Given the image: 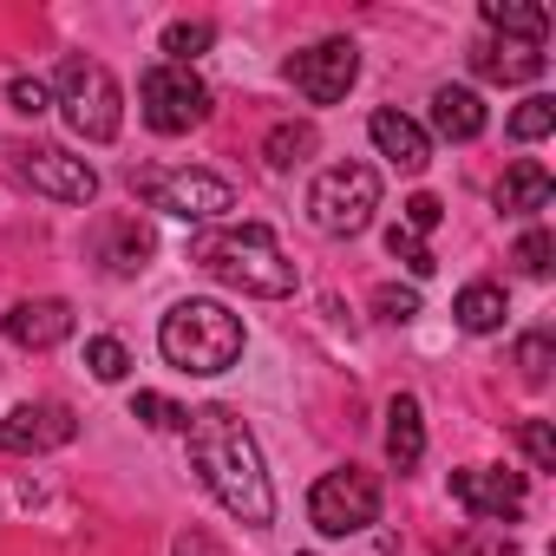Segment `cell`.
Segmentation results:
<instances>
[{
  "label": "cell",
  "instance_id": "21",
  "mask_svg": "<svg viewBox=\"0 0 556 556\" xmlns=\"http://www.w3.org/2000/svg\"><path fill=\"white\" fill-rule=\"evenodd\" d=\"M504 315H510V308H504V289H497V282H465L458 302H452V321H458L465 334H497Z\"/></svg>",
  "mask_w": 556,
  "mask_h": 556
},
{
  "label": "cell",
  "instance_id": "22",
  "mask_svg": "<svg viewBox=\"0 0 556 556\" xmlns=\"http://www.w3.org/2000/svg\"><path fill=\"white\" fill-rule=\"evenodd\" d=\"M262 157H268V170L308 164V157H315V125H275V131L262 138Z\"/></svg>",
  "mask_w": 556,
  "mask_h": 556
},
{
  "label": "cell",
  "instance_id": "27",
  "mask_svg": "<svg viewBox=\"0 0 556 556\" xmlns=\"http://www.w3.org/2000/svg\"><path fill=\"white\" fill-rule=\"evenodd\" d=\"M549 367H556V341H549V334H523V341H517V374H523V387H543Z\"/></svg>",
  "mask_w": 556,
  "mask_h": 556
},
{
  "label": "cell",
  "instance_id": "14",
  "mask_svg": "<svg viewBox=\"0 0 556 556\" xmlns=\"http://www.w3.org/2000/svg\"><path fill=\"white\" fill-rule=\"evenodd\" d=\"M543 47H530V40H478L471 47V73L478 79H491V86H530V79H543Z\"/></svg>",
  "mask_w": 556,
  "mask_h": 556
},
{
  "label": "cell",
  "instance_id": "16",
  "mask_svg": "<svg viewBox=\"0 0 556 556\" xmlns=\"http://www.w3.org/2000/svg\"><path fill=\"white\" fill-rule=\"evenodd\" d=\"M491 197H497V210H504V216H543V210H549V197H556V177H549L536 157H517V164L497 177V190H491Z\"/></svg>",
  "mask_w": 556,
  "mask_h": 556
},
{
  "label": "cell",
  "instance_id": "26",
  "mask_svg": "<svg viewBox=\"0 0 556 556\" xmlns=\"http://www.w3.org/2000/svg\"><path fill=\"white\" fill-rule=\"evenodd\" d=\"M387 255H400V262H406V268L419 275V282H426V275H432V268H439V255L426 249V236H413L406 223H393V229H387Z\"/></svg>",
  "mask_w": 556,
  "mask_h": 556
},
{
  "label": "cell",
  "instance_id": "20",
  "mask_svg": "<svg viewBox=\"0 0 556 556\" xmlns=\"http://www.w3.org/2000/svg\"><path fill=\"white\" fill-rule=\"evenodd\" d=\"M144 255H151V229H144L138 216H118V223L99 229V262H105L112 275H138Z\"/></svg>",
  "mask_w": 556,
  "mask_h": 556
},
{
  "label": "cell",
  "instance_id": "23",
  "mask_svg": "<svg viewBox=\"0 0 556 556\" xmlns=\"http://www.w3.org/2000/svg\"><path fill=\"white\" fill-rule=\"evenodd\" d=\"M216 47V27L210 21H170L164 27V53H170V66H190L197 53H210Z\"/></svg>",
  "mask_w": 556,
  "mask_h": 556
},
{
  "label": "cell",
  "instance_id": "12",
  "mask_svg": "<svg viewBox=\"0 0 556 556\" xmlns=\"http://www.w3.org/2000/svg\"><path fill=\"white\" fill-rule=\"evenodd\" d=\"M21 177L40 190V197H53V203H92L99 197V170L86 164V157H73V151H27L21 157Z\"/></svg>",
  "mask_w": 556,
  "mask_h": 556
},
{
  "label": "cell",
  "instance_id": "19",
  "mask_svg": "<svg viewBox=\"0 0 556 556\" xmlns=\"http://www.w3.org/2000/svg\"><path fill=\"white\" fill-rule=\"evenodd\" d=\"M484 27H491V40H530V47H543V34H549V14L536 8V0H484Z\"/></svg>",
  "mask_w": 556,
  "mask_h": 556
},
{
  "label": "cell",
  "instance_id": "32",
  "mask_svg": "<svg viewBox=\"0 0 556 556\" xmlns=\"http://www.w3.org/2000/svg\"><path fill=\"white\" fill-rule=\"evenodd\" d=\"M8 99H14V112H27V118L53 112V86H47V79H34V73H21V79L8 86Z\"/></svg>",
  "mask_w": 556,
  "mask_h": 556
},
{
  "label": "cell",
  "instance_id": "17",
  "mask_svg": "<svg viewBox=\"0 0 556 556\" xmlns=\"http://www.w3.org/2000/svg\"><path fill=\"white\" fill-rule=\"evenodd\" d=\"M484 125H491V112H484V99L471 86H439L432 92V131L439 138L471 144V138H484Z\"/></svg>",
  "mask_w": 556,
  "mask_h": 556
},
{
  "label": "cell",
  "instance_id": "3",
  "mask_svg": "<svg viewBox=\"0 0 556 556\" xmlns=\"http://www.w3.org/2000/svg\"><path fill=\"white\" fill-rule=\"evenodd\" d=\"M242 315H229L223 302H177L164 321H157V354L177 367V374H229L242 361Z\"/></svg>",
  "mask_w": 556,
  "mask_h": 556
},
{
  "label": "cell",
  "instance_id": "25",
  "mask_svg": "<svg viewBox=\"0 0 556 556\" xmlns=\"http://www.w3.org/2000/svg\"><path fill=\"white\" fill-rule=\"evenodd\" d=\"M86 367H92V380L118 387V380L131 374V354H125V341H112V334H92V341H86Z\"/></svg>",
  "mask_w": 556,
  "mask_h": 556
},
{
  "label": "cell",
  "instance_id": "33",
  "mask_svg": "<svg viewBox=\"0 0 556 556\" xmlns=\"http://www.w3.org/2000/svg\"><path fill=\"white\" fill-rule=\"evenodd\" d=\"M400 223H406L413 236H432V229L445 223V203H439L432 190H419V197H406V216H400Z\"/></svg>",
  "mask_w": 556,
  "mask_h": 556
},
{
  "label": "cell",
  "instance_id": "30",
  "mask_svg": "<svg viewBox=\"0 0 556 556\" xmlns=\"http://www.w3.org/2000/svg\"><path fill=\"white\" fill-rule=\"evenodd\" d=\"M549 262H556V242H549L543 229H523V236H517V268L543 282V275H549Z\"/></svg>",
  "mask_w": 556,
  "mask_h": 556
},
{
  "label": "cell",
  "instance_id": "15",
  "mask_svg": "<svg viewBox=\"0 0 556 556\" xmlns=\"http://www.w3.org/2000/svg\"><path fill=\"white\" fill-rule=\"evenodd\" d=\"M367 138H374L380 157H393L400 170H426V164H432V138H426L406 112H393V105H380V112L367 118Z\"/></svg>",
  "mask_w": 556,
  "mask_h": 556
},
{
  "label": "cell",
  "instance_id": "24",
  "mask_svg": "<svg viewBox=\"0 0 556 556\" xmlns=\"http://www.w3.org/2000/svg\"><path fill=\"white\" fill-rule=\"evenodd\" d=\"M549 131H556V99L536 92V99H523V105L510 112V138H517V144H536V138H549Z\"/></svg>",
  "mask_w": 556,
  "mask_h": 556
},
{
  "label": "cell",
  "instance_id": "13",
  "mask_svg": "<svg viewBox=\"0 0 556 556\" xmlns=\"http://www.w3.org/2000/svg\"><path fill=\"white\" fill-rule=\"evenodd\" d=\"M0 334H8L14 348H27V354H47V348H60L73 334V302H60V295L14 302L8 315H0Z\"/></svg>",
  "mask_w": 556,
  "mask_h": 556
},
{
  "label": "cell",
  "instance_id": "8",
  "mask_svg": "<svg viewBox=\"0 0 556 556\" xmlns=\"http://www.w3.org/2000/svg\"><path fill=\"white\" fill-rule=\"evenodd\" d=\"M138 112H144V125L157 138H184V131H197L210 118V86L190 66H170L164 60V66H151L138 79Z\"/></svg>",
  "mask_w": 556,
  "mask_h": 556
},
{
  "label": "cell",
  "instance_id": "31",
  "mask_svg": "<svg viewBox=\"0 0 556 556\" xmlns=\"http://www.w3.org/2000/svg\"><path fill=\"white\" fill-rule=\"evenodd\" d=\"M374 308H380V321H393V328H406V321H419V289H374Z\"/></svg>",
  "mask_w": 556,
  "mask_h": 556
},
{
  "label": "cell",
  "instance_id": "7",
  "mask_svg": "<svg viewBox=\"0 0 556 556\" xmlns=\"http://www.w3.org/2000/svg\"><path fill=\"white\" fill-rule=\"evenodd\" d=\"M308 523L321 536H361L380 523V478L361 471V465H341L328 478H315L308 491Z\"/></svg>",
  "mask_w": 556,
  "mask_h": 556
},
{
  "label": "cell",
  "instance_id": "5",
  "mask_svg": "<svg viewBox=\"0 0 556 556\" xmlns=\"http://www.w3.org/2000/svg\"><path fill=\"white\" fill-rule=\"evenodd\" d=\"M53 105L73 125V138H86V144H112L118 125H125V92H118V79L99 60H66Z\"/></svg>",
  "mask_w": 556,
  "mask_h": 556
},
{
  "label": "cell",
  "instance_id": "10",
  "mask_svg": "<svg viewBox=\"0 0 556 556\" xmlns=\"http://www.w3.org/2000/svg\"><path fill=\"white\" fill-rule=\"evenodd\" d=\"M452 497H458V510H465V517H478V523H517V517H523L530 484H523V471L465 465V471H452Z\"/></svg>",
  "mask_w": 556,
  "mask_h": 556
},
{
  "label": "cell",
  "instance_id": "9",
  "mask_svg": "<svg viewBox=\"0 0 556 556\" xmlns=\"http://www.w3.org/2000/svg\"><path fill=\"white\" fill-rule=\"evenodd\" d=\"M282 73H289V86H295L308 105H341V99L354 92V79H361V47H354V40H315V47H302Z\"/></svg>",
  "mask_w": 556,
  "mask_h": 556
},
{
  "label": "cell",
  "instance_id": "11",
  "mask_svg": "<svg viewBox=\"0 0 556 556\" xmlns=\"http://www.w3.org/2000/svg\"><path fill=\"white\" fill-rule=\"evenodd\" d=\"M73 439H79V419H73V406H60V400H34V406H14L8 419H0V458H8V452L40 458V452L73 445Z\"/></svg>",
  "mask_w": 556,
  "mask_h": 556
},
{
  "label": "cell",
  "instance_id": "6",
  "mask_svg": "<svg viewBox=\"0 0 556 556\" xmlns=\"http://www.w3.org/2000/svg\"><path fill=\"white\" fill-rule=\"evenodd\" d=\"M374 210H380V170L374 164H334L308 190V216L328 236H361L374 223Z\"/></svg>",
  "mask_w": 556,
  "mask_h": 556
},
{
  "label": "cell",
  "instance_id": "34",
  "mask_svg": "<svg viewBox=\"0 0 556 556\" xmlns=\"http://www.w3.org/2000/svg\"><path fill=\"white\" fill-rule=\"evenodd\" d=\"M177 556H216V543L210 536H177Z\"/></svg>",
  "mask_w": 556,
  "mask_h": 556
},
{
  "label": "cell",
  "instance_id": "4",
  "mask_svg": "<svg viewBox=\"0 0 556 556\" xmlns=\"http://www.w3.org/2000/svg\"><path fill=\"white\" fill-rule=\"evenodd\" d=\"M131 190L151 203V210H164V216H177V223H216V216H229L236 210V184L229 177H216V170H170V164H138L131 170Z\"/></svg>",
  "mask_w": 556,
  "mask_h": 556
},
{
  "label": "cell",
  "instance_id": "18",
  "mask_svg": "<svg viewBox=\"0 0 556 556\" xmlns=\"http://www.w3.org/2000/svg\"><path fill=\"white\" fill-rule=\"evenodd\" d=\"M387 458H393V471H413L426 458V413L413 393H393V406H387Z\"/></svg>",
  "mask_w": 556,
  "mask_h": 556
},
{
  "label": "cell",
  "instance_id": "1",
  "mask_svg": "<svg viewBox=\"0 0 556 556\" xmlns=\"http://www.w3.org/2000/svg\"><path fill=\"white\" fill-rule=\"evenodd\" d=\"M190 439V465L203 478V491L249 530H262L275 517V491H268V471H262V452H255V432L229 413V406H203L190 413L184 426Z\"/></svg>",
  "mask_w": 556,
  "mask_h": 556
},
{
  "label": "cell",
  "instance_id": "29",
  "mask_svg": "<svg viewBox=\"0 0 556 556\" xmlns=\"http://www.w3.org/2000/svg\"><path fill=\"white\" fill-rule=\"evenodd\" d=\"M517 445H523V458H530L536 471H556V426H549V419H523V426H517Z\"/></svg>",
  "mask_w": 556,
  "mask_h": 556
},
{
  "label": "cell",
  "instance_id": "28",
  "mask_svg": "<svg viewBox=\"0 0 556 556\" xmlns=\"http://www.w3.org/2000/svg\"><path fill=\"white\" fill-rule=\"evenodd\" d=\"M131 419H144V426H157V432H184V426H190V413H184L177 400H164V393H138V400H131Z\"/></svg>",
  "mask_w": 556,
  "mask_h": 556
},
{
  "label": "cell",
  "instance_id": "2",
  "mask_svg": "<svg viewBox=\"0 0 556 556\" xmlns=\"http://www.w3.org/2000/svg\"><path fill=\"white\" fill-rule=\"evenodd\" d=\"M190 262L223 289H242V295H295V262L282 255L262 223H229V229H203L190 236Z\"/></svg>",
  "mask_w": 556,
  "mask_h": 556
}]
</instances>
